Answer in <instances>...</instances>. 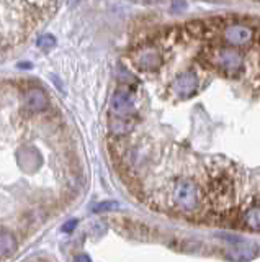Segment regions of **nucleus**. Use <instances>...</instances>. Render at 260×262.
<instances>
[{"label":"nucleus","instance_id":"3","mask_svg":"<svg viewBox=\"0 0 260 262\" xmlns=\"http://www.w3.org/2000/svg\"><path fill=\"white\" fill-rule=\"evenodd\" d=\"M197 57L205 68L215 69L226 77H239L244 72V56L229 45L208 43Z\"/></svg>","mask_w":260,"mask_h":262},{"label":"nucleus","instance_id":"2","mask_svg":"<svg viewBox=\"0 0 260 262\" xmlns=\"http://www.w3.org/2000/svg\"><path fill=\"white\" fill-rule=\"evenodd\" d=\"M62 0H0V54L23 46L44 27Z\"/></svg>","mask_w":260,"mask_h":262},{"label":"nucleus","instance_id":"6","mask_svg":"<svg viewBox=\"0 0 260 262\" xmlns=\"http://www.w3.org/2000/svg\"><path fill=\"white\" fill-rule=\"evenodd\" d=\"M235 254L229 256L231 259H235V260H247V259H252L257 254V246L252 244V243H242L239 241V246L234 249Z\"/></svg>","mask_w":260,"mask_h":262},{"label":"nucleus","instance_id":"4","mask_svg":"<svg viewBox=\"0 0 260 262\" xmlns=\"http://www.w3.org/2000/svg\"><path fill=\"white\" fill-rule=\"evenodd\" d=\"M257 38L255 30L239 21H231L229 25H224L221 28V39L226 45L239 48V46H249L252 41Z\"/></svg>","mask_w":260,"mask_h":262},{"label":"nucleus","instance_id":"5","mask_svg":"<svg viewBox=\"0 0 260 262\" xmlns=\"http://www.w3.org/2000/svg\"><path fill=\"white\" fill-rule=\"evenodd\" d=\"M239 218L242 228L249 229V231H260V203H254L241 211Z\"/></svg>","mask_w":260,"mask_h":262},{"label":"nucleus","instance_id":"1","mask_svg":"<svg viewBox=\"0 0 260 262\" xmlns=\"http://www.w3.org/2000/svg\"><path fill=\"white\" fill-rule=\"evenodd\" d=\"M74 151L70 123L43 87L0 80V259L70 207L82 185V161L4 167Z\"/></svg>","mask_w":260,"mask_h":262}]
</instances>
